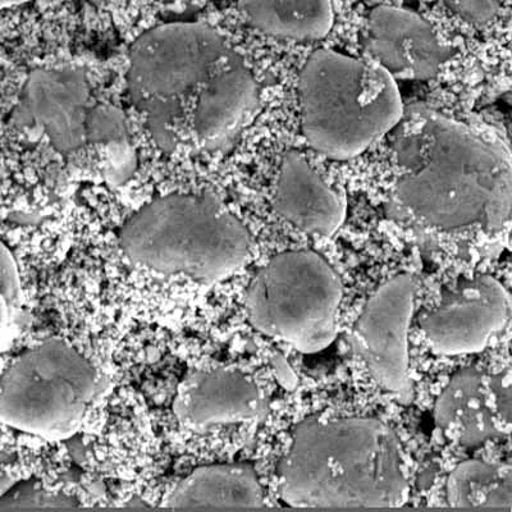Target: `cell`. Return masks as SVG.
I'll return each instance as SVG.
<instances>
[{
  "label": "cell",
  "mask_w": 512,
  "mask_h": 512,
  "mask_svg": "<svg viewBox=\"0 0 512 512\" xmlns=\"http://www.w3.org/2000/svg\"><path fill=\"white\" fill-rule=\"evenodd\" d=\"M387 217L429 249H501L512 235V153L495 128L414 105L393 130Z\"/></svg>",
  "instance_id": "obj_1"
},
{
  "label": "cell",
  "mask_w": 512,
  "mask_h": 512,
  "mask_svg": "<svg viewBox=\"0 0 512 512\" xmlns=\"http://www.w3.org/2000/svg\"><path fill=\"white\" fill-rule=\"evenodd\" d=\"M273 209L306 235L332 237L344 224V191L324 181L299 150H288L281 160L273 192Z\"/></svg>",
  "instance_id": "obj_15"
},
{
  "label": "cell",
  "mask_w": 512,
  "mask_h": 512,
  "mask_svg": "<svg viewBox=\"0 0 512 512\" xmlns=\"http://www.w3.org/2000/svg\"><path fill=\"white\" fill-rule=\"evenodd\" d=\"M445 492L456 509H512V464L463 461L448 474Z\"/></svg>",
  "instance_id": "obj_18"
},
{
  "label": "cell",
  "mask_w": 512,
  "mask_h": 512,
  "mask_svg": "<svg viewBox=\"0 0 512 512\" xmlns=\"http://www.w3.org/2000/svg\"><path fill=\"white\" fill-rule=\"evenodd\" d=\"M301 131L332 160H349L395 130L405 114L397 81L369 58L318 49L299 75Z\"/></svg>",
  "instance_id": "obj_4"
},
{
  "label": "cell",
  "mask_w": 512,
  "mask_h": 512,
  "mask_svg": "<svg viewBox=\"0 0 512 512\" xmlns=\"http://www.w3.org/2000/svg\"><path fill=\"white\" fill-rule=\"evenodd\" d=\"M418 288L419 278L411 273L383 282L368 297L347 335L350 349L373 381L405 405L414 399L409 331Z\"/></svg>",
  "instance_id": "obj_8"
},
{
  "label": "cell",
  "mask_w": 512,
  "mask_h": 512,
  "mask_svg": "<svg viewBox=\"0 0 512 512\" xmlns=\"http://www.w3.org/2000/svg\"><path fill=\"white\" fill-rule=\"evenodd\" d=\"M118 244L137 267L213 285L248 262L245 224L216 194H172L150 201L123 224Z\"/></svg>",
  "instance_id": "obj_3"
},
{
  "label": "cell",
  "mask_w": 512,
  "mask_h": 512,
  "mask_svg": "<svg viewBox=\"0 0 512 512\" xmlns=\"http://www.w3.org/2000/svg\"><path fill=\"white\" fill-rule=\"evenodd\" d=\"M81 507L76 497L50 491L35 479L22 480L0 497V512L79 510Z\"/></svg>",
  "instance_id": "obj_20"
},
{
  "label": "cell",
  "mask_w": 512,
  "mask_h": 512,
  "mask_svg": "<svg viewBox=\"0 0 512 512\" xmlns=\"http://www.w3.org/2000/svg\"><path fill=\"white\" fill-rule=\"evenodd\" d=\"M109 381L70 342L50 337L13 359L0 383L4 424L45 440L80 428Z\"/></svg>",
  "instance_id": "obj_5"
},
{
  "label": "cell",
  "mask_w": 512,
  "mask_h": 512,
  "mask_svg": "<svg viewBox=\"0 0 512 512\" xmlns=\"http://www.w3.org/2000/svg\"><path fill=\"white\" fill-rule=\"evenodd\" d=\"M86 137L104 160V176L109 185L121 186L134 176L137 158L121 109L108 104L90 108Z\"/></svg>",
  "instance_id": "obj_19"
},
{
  "label": "cell",
  "mask_w": 512,
  "mask_h": 512,
  "mask_svg": "<svg viewBox=\"0 0 512 512\" xmlns=\"http://www.w3.org/2000/svg\"><path fill=\"white\" fill-rule=\"evenodd\" d=\"M237 7L246 24L276 39L318 41L335 25L332 0H239Z\"/></svg>",
  "instance_id": "obj_17"
},
{
  "label": "cell",
  "mask_w": 512,
  "mask_h": 512,
  "mask_svg": "<svg viewBox=\"0 0 512 512\" xmlns=\"http://www.w3.org/2000/svg\"><path fill=\"white\" fill-rule=\"evenodd\" d=\"M27 2H30V0H0V6H2V8H9L20 6V4H25Z\"/></svg>",
  "instance_id": "obj_23"
},
{
  "label": "cell",
  "mask_w": 512,
  "mask_h": 512,
  "mask_svg": "<svg viewBox=\"0 0 512 512\" xmlns=\"http://www.w3.org/2000/svg\"><path fill=\"white\" fill-rule=\"evenodd\" d=\"M342 295L340 274L326 258L313 250H291L255 273L244 309L256 331L315 354L335 341Z\"/></svg>",
  "instance_id": "obj_6"
},
{
  "label": "cell",
  "mask_w": 512,
  "mask_h": 512,
  "mask_svg": "<svg viewBox=\"0 0 512 512\" xmlns=\"http://www.w3.org/2000/svg\"><path fill=\"white\" fill-rule=\"evenodd\" d=\"M173 413L186 428L207 429L262 422L269 404L258 384L240 369L208 367L190 370L182 379Z\"/></svg>",
  "instance_id": "obj_13"
},
{
  "label": "cell",
  "mask_w": 512,
  "mask_h": 512,
  "mask_svg": "<svg viewBox=\"0 0 512 512\" xmlns=\"http://www.w3.org/2000/svg\"><path fill=\"white\" fill-rule=\"evenodd\" d=\"M364 52L396 81L436 79L454 50L441 43L433 26L418 13L378 6L365 21Z\"/></svg>",
  "instance_id": "obj_12"
},
{
  "label": "cell",
  "mask_w": 512,
  "mask_h": 512,
  "mask_svg": "<svg viewBox=\"0 0 512 512\" xmlns=\"http://www.w3.org/2000/svg\"><path fill=\"white\" fill-rule=\"evenodd\" d=\"M0 267H2V320L3 326L7 319L15 310L20 308L21 304V282L18 277V269L15 256L2 244V253H0Z\"/></svg>",
  "instance_id": "obj_22"
},
{
  "label": "cell",
  "mask_w": 512,
  "mask_h": 512,
  "mask_svg": "<svg viewBox=\"0 0 512 512\" xmlns=\"http://www.w3.org/2000/svg\"><path fill=\"white\" fill-rule=\"evenodd\" d=\"M510 80H511V82H512V68H511V70H510Z\"/></svg>",
  "instance_id": "obj_24"
},
{
  "label": "cell",
  "mask_w": 512,
  "mask_h": 512,
  "mask_svg": "<svg viewBox=\"0 0 512 512\" xmlns=\"http://www.w3.org/2000/svg\"><path fill=\"white\" fill-rule=\"evenodd\" d=\"M434 429L464 450L512 436V368H463L433 406Z\"/></svg>",
  "instance_id": "obj_10"
},
{
  "label": "cell",
  "mask_w": 512,
  "mask_h": 512,
  "mask_svg": "<svg viewBox=\"0 0 512 512\" xmlns=\"http://www.w3.org/2000/svg\"><path fill=\"white\" fill-rule=\"evenodd\" d=\"M277 491L297 509L404 506L410 488L400 438L376 418L308 416L277 465Z\"/></svg>",
  "instance_id": "obj_2"
},
{
  "label": "cell",
  "mask_w": 512,
  "mask_h": 512,
  "mask_svg": "<svg viewBox=\"0 0 512 512\" xmlns=\"http://www.w3.org/2000/svg\"><path fill=\"white\" fill-rule=\"evenodd\" d=\"M232 52L217 30L199 22L153 27L132 44L128 93L132 104L145 114L160 150L176 149L175 123L182 102L195 86L205 84Z\"/></svg>",
  "instance_id": "obj_7"
},
{
  "label": "cell",
  "mask_w": 512,
  "mask_h": 512,
  "mask_svg": "<svg viewBox=\"0 0 512 512\" xmlns=\"http://www.w3.org/2000/svg\"><path fill=\"white\" fill-rule=\"evenodd\" d=\"M262 99L253 73L233 50L205 82L194 116V130L201 148L224 152L239 140L258 114Z\"/></svg>",
  "instance_id": "obj_14"
},
{
  "label": "cell",
  "mask_w": 512,
  "mask_h": 512,
  "mask_svg": "<svg viewBox=\"0 0 512 512\" xmlns=\"http://www.w3.org/2000/svg\"><path fill=\"white\" fill-rule=\"evenodd\" d=\"M162 509H265V495L255 466L248 461L200 466L167 492Z\"/></svg>",
  "instance_id": "obj_16"
},
{
  "label": "cell",
  "mask_w": 512,
  "mask_h": 512,
  "mask_svg": "<svg viewBox=\"0 0 512 512\" xmlns=\"http://www.w3.org/2000/svg\"><path fill=\"white\" fill-rule=\"evenodd\" d=\"M89 98L84 67L35 68L26 77L15 120L40 127L57 152L75 153L88 144Z\"/></svg>",
  "instance_id": "obj_11"
},
{
  "label": "cell",
  "mask_w": 512,
  "mask_h": 512,
  "mask_svg": "<svg viewBox=\"0 0 512 512\" xmlns=\"http://www.w3.org/2000/svg\"><path fill=\"white\" fill-rule=\"evenodd\" d=\"M418 327L434 354H477L512 328V291L489 274L463 278L419 314Z\"/></svg>",
  "instance_id": "obj_9"
},
{
  "label": "cell",
  "mask_w": 512,
  "mask_h": 512,
  "mask_svg": "<svg viewBox=\"0 0 512 512\" xmlns=\"http://www.w3.org/2000/svg\"><path fill=\"white\" fill-rule=\"evenodd\" d=\"M447 8L466 24L486 29L495 24L501 13V0H443Z\"/></svg>",
  "instance_id": "obj_21"
}]
</instances>
